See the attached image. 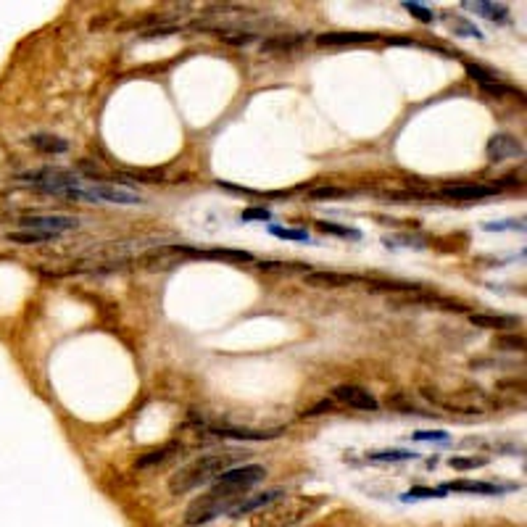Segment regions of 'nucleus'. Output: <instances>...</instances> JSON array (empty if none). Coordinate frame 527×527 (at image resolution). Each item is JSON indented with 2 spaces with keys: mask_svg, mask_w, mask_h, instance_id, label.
<instances>
[{
  "mask_svg": "<svg viewBox=\"0 0 527 527\" xmlns=\"http://www.w3.org/2000/svg\"><path fill=\"white\" fill-rule=\"evenodd\" d=\"M322 504L325 498L319 496H279L250 514V527H293L311 517Z\"/></svg>",
  "mask_w": 527,
  "mask_h": 527,
  "instance_id": "f257e3e1",
  "label": "nucleus"
},
{
  "mask_svg": "<svg viewBox=\"0 0 527 527\" xmlns=\"http://www.w3.org/2000/svg\"><path fill=\"white\" fill-rule=\"evenodd\" d=\"M232 454H211V456H200L195 459L193 464H188L185 469H179L177 475L169 480V490L174 496H182L193 487L203 485L209 480H217L224 472V469L232 464Z\"/></svg>",
  "mask_w": 527,
  "mask_h": 527,
  "instance_id": "f03ea898",
  "label": "nucleus"
},
{
  "mask_svg": "<svg viewBox=\"0 0 527 527\" xmlns=\"http://www.w3.org/2000/svg\"><path fill=\"white\" fill-rule=\"evenodd\" d=\"M66 198L74 200H87V203H119V206H135L143 203L138 193H132L127 188H116L109 182H92L87 185L85 179H80L71 190H66Z\"/></svg>",
  "mask_w": 527,
  "mask_h": 527,
  "instance_id": "7ed1b4c3",
  "label": "nucleus"
},
{
  "mask_svg": "<svg viewBox=\"0 0 527 527\" xmlns=\"http://www.w3.org/2000/svg\"><path fill=\"white\" fill-rule=\"evenodd\" d=\"M332 396H335V401H340V404L361 408V411H375V408L380 406L377 398L372 396L367 388H361V385H338V388L332 390Z\"/></svg>",
  "mask_w": 527,
  "mask_h": 527,
  "instance_id": "20e7f679",
  "label": "nucleus"
},
{
  "mask_svg": "<svg viewBox=\"0 0 527 527\" xmlns=\"http://www.w3.org/2000/svg\"><path fill=\"white\" fill-rule=\"evenodd\" d=\"M19 224L32 232H48V235H61L66 229H77V219L71 217H21Z\"/></svg>",
  "mask_w": 527,
  "mask_h": 527,
  "instance_id": "39448f33",
  "label": "nucleus"
},
{
  "mask_svg": "<svg viewBox=\"0 0 527 527\" xmlns=\"http://www.w3.org/2000/svg\"><path fill=\"white\" fill-rule=\"evenodd\" d=\"M522 143L511 135H493L487 140V159L490 161H507V159H522Z\"/></svg>",
  "mask_w": 527,
  "mask_h": 527,
  "instance_id": "423d86ee",
  "label": "nucleus"
},
{
  "mask_svg": "<svg viewBox=\"0 0 527 527\" xmlns=\"http://www.w3.org/2000/svg\"><path fill=\"white\" fill-rule=\"evenodd\" d=\"M306 285L314 288H346L351 282H361L356 274H343V272H306Z\"/></svg>",
  "mask_w": 527,
  "mask_h": 527,
  "instance_id": "0eeeda50",
  "label": "nucleus"
},
{
  "mask_svg": "<svg viewBox=\"0 0 527 527\" xmlns=\"http://www.w3.org/2000/svg\"><path fill=\"white\" fill-rule=\"evenodd\" d=\"M493 193H496V188H485V185H448L440 190V195L448 200H480Z\"/></svg>",
  "mask_w": 527,
  "mask_h": 527,
  "instance_id": "6e6552de",
  "label": "nucleus"
},
{
  "mask_svg": "<svg viewBox=\"0 0 527 527\" xmlns=\"http://www.w3.org/2000/svg\"><path fill=\"white\" fill-rule=\"evenodd\" d=\"M467 71H469V77H472V80H478L480 85H483V90H485V92H493V95H514V90L509 87V85H504L496 74L485 71L483 66H478V63H467Z\"/></svg>",
  "mask_w": 527,
  "mask_h": 527,
  "instance_id": "1a4fd4ad",
  "label": "nucleus"
},
{
  "mask_svg": "<svg viewBox=\"0 0 527 527\" xmlns=\"http://www.w3.org/2000/svg\"><path fill=\"white\" fill-rule=\"evenodd\" d=\"M372 40H377V35L372 32H327V35H319L317 45H356V42Z\"/></svg>",
  "mask_w": 527,
  "mask_h": 527,
  "instance_id": "9d476101",
  "label": "nucleus"
},
{
  "mask_svg": "<svg viewBox=\"0 0 527 527\" xmlns=\"http://www.w3.org/2000/svg\"><path fill=\"white\" fill-rule=\"evenodd\" d=\"M211 432L217 435H224V438H240V440H272V438H279L285 430L282 428H274V430H267V432H253V430H229V428H211Z\"/></svg>",
  "mask_w": 527,
  "mask_h": 527,
  "instance_id": "9b49d317",
  "label": "nucleus"
},
{
  "mask_svg": "<svg viewBox=\"0 0 527 527\" xmlns=\"http://www.w3.org/2000/svg\"><path fill=\"white\" fill-rule=\"evenodd\" d=\"M469 322L475 327H485V329H509V327H517L519 319L517 317H501V314H469Z\"/></svg>",
  "mask_w": 527,
  "mask_h": 527,
  "instance_id": "f8f14e48",
  "label": "nucleus"
},
{
  "mask_svg": "<svg viewBox=\"0 0 527 527\" xmlns=\"http://www.w3.org/2000/svg\"><path fill=\"white\" fill-rule=\"evenodd\" d=\"M301 42H303L301 35H296V37H290V35H277V37H269V40L261 42V53H285V50H296V48H301Z\"/></svg>",
  "mask_w": 527,
  "mask_h": 527,
  "instance_id": "ddd939ff",
  "label": "nucleus"
},
{
  "mask_svg": "<svg viewBox=\"0 0 527 527\" xmlns=\"http://www.w3.org/2000/svg\"><path fill=\"white\" fill-rule=\"evenodd\" d=\"M59 235H48V232H32V229H19V232H8L11 243H19V246H40V243H50Z\"/></svg>",
  "mask_w": 527,
  "mask_h": 527,
  "instance_id": "4468645a",
  "label": "nucleus"
},
{
  "mask_svg": "<svg viewBox=\"0 0 527 527\" xmlns=\"http://www.w3.org/2000/svg\"><path fill=\"white\" fill-rule=\"evenodd\" d=\"M30 143L40 150V153H66V150H69V143H66V140L50 138V135H35V138H30Z\"/></svg>",
  "mask_w": 527,
  "mask_h": 527,
  "instance_id": "2eb2a0df",
  "label": "nucleus"
},
{
  "mask_svg": "<svg viewBox=\"0 0 527 527\" xmlns=\"http://www.w3.org/2000/svg\"><path fill=\"white\" fill-rule=\"evenodd\" d=\"M171 451H177V443H169V446L159 448V451H150V454H145V456L138 459V467H150V464H161V461H166V459L171 456Z\"/></svg>",
  "mask_w": 527,
  "mask_h": 527,
  "instance_id": "dca6fc26",
  "label": "nucleus"
},
{
  "mask_svg": "<svg viewBox=\"0 0 527 527\" xmlns=\"http://www.w3.org/2000/svg\"><path fill=\"white\" fill-rule=\"evenodd\" d=\"M222 42L227 45H235V48H246L250 42H256V35L253 32H219Z\"/></svg>",
  "mask_w": 527,
  "mask_h": 527,
  "instance_id": "f3484780",
  "label": "nucleus"
},
{
  "mask_svg": "<svg viewBox=\"0 0 527 527\" xmlns=\"http://www.w3.org/2000/svg\"><path fill=\"white\" fill-rule=\"evenodd\" d=\"M467 8L480 11L487 19H504L507 16V6H493V3H467Z\"/></svg>",
  "mask_w": 527,
  "mask_h": 527,
  "instance_id": "a211bd4d",
  "label": "nucleus"
},
{
  "mask_svg": "<svg viewBox=\"0 0 527 527\" xmlns=\"http://www.w3.org/2000/svg\"><path fill=\"white\" fill-rule=\"evenodd\" d=\"M448 487H454V490H469V493H496L493 485H487V483H472V480H459V483H451Z\"/></svg>",
  "mask_w": 527,
  "mask_h": 527,
  "instance_id": "6ab92c4d",
  "label": "nucleus"
},
{
  "mask_svg": "<svg viewBox=\"0 0 527 527\" xmlns=\"http://www.w3.org/2000/svg\"><path fill=\"white\" fill-rule=\"evenodd\" d=\"M343 195H349V190H343V188H317V190H311V198H314V200L343 198Z\"/></svg>",
  "mask_w": 527,
  "mask_h": 527,
  "instance_id": "aec40b11",
  "label": "nucleus"
},
{
  "mask_svg": "<svg viewBox=\"0 0 527 527\" xmlns=\"http://www.w3.org/2000/svg\"><path fill=\"white\" fill-rule=\"evenodd\" d=\"M346 519H349V514H335V517L317 519V522H311V525H306V527H349L346 525Z\"/></svg>",
  "mask_w": 527,
  "mask_h": 527,
  "instance_id": "412c9836",
  "label": "nucleus"
},
{
  "mask_svg": "<svg viewBox=\"0 0 527 527\" xmlns=\"http://www.w3.org/2000/svg\"><path fill=\"white\" fill-rule=\"evenodd\" d=\"M335 408V401L332 398H325V401H319L317 406H311L308 411H303L301 417H319V414H325V411H332Z\"/></svg>",
  "mask_w": 527,
  "mask_h": 527,
  "instance_id": "4be33fe9",
  "label": "nucleus"
},
{
  "mask_svg": "<svg viewBox=\"0 0 527 527\" xmlns=\"http://www.w3.org/2000/svg\"><path fill=\"white\" fill-rule=\"evenodd\" d=\"M485 464V459H451V467L456 469H472V467H483Z\"/></svg>",
  "mask_w": 527,
  "mask_h": 527,
  "instance_id": "5701e85b",
  "label": "nucleus"
},
{
  "mask_svg": "<svg viewBox=\"0 0 527 527\" xmlns=\"http://www.w3.org/2000/svg\"><path fill=\"white\" fill-rule=\"evenodd\" d=\"M406 11H411L419 21H432V13L425 6H419V3H406Z\"/></svg>",
  "mask_w": 527,
  "mask_h": 527,
  "instance_id": "b1692460",
  "label": "nucleus"
},
{
  "mask_svg": "<svg viewBox=\"0 0 527 527\" xmlns=\"http://www.w3.org/2000/svg\"><path fill=\"white\" fill-rule=\"evenodd\" d=\"M417 454H408V451H380V454H372V459H414Z\"/></svg>",
  "mask_w": 527,
  "mask_h": 527,
  "instance_id": "393cba45",
  "label": "nucleus"
},
{
  "mask_svg": "<svg viewBox=\"0 0 527 527\" xmlns=\"http://www.w3.org/2000/svg\"><path fill=\"white\" fill-rule=\"evenodd\" d=\"M319 229H322V232H335V235H353V238H356V232H351V229H346V227H335V224H327V222H319Z\"/></svg>",
  "mask_w": 527,
  "mask_h": 527,
  "instance_id": "a878e982",
  "label": "nucleus"
},
{
  "mask_svg": "<svg viewBox=\"0 0 527 527\" xmlns=\"http://www.w3.org/2000/svg\"><path fill=\"white\" fill-rule=\"evenodd\" d=\"M243 219H269V211L264 209H250L243 214Z\"/></svg>",
  "mask_w": 527,
  "mask_h": 527,
  "instance_id": "bb28decb",
  "label": "nucleus"
}]
</instances>
